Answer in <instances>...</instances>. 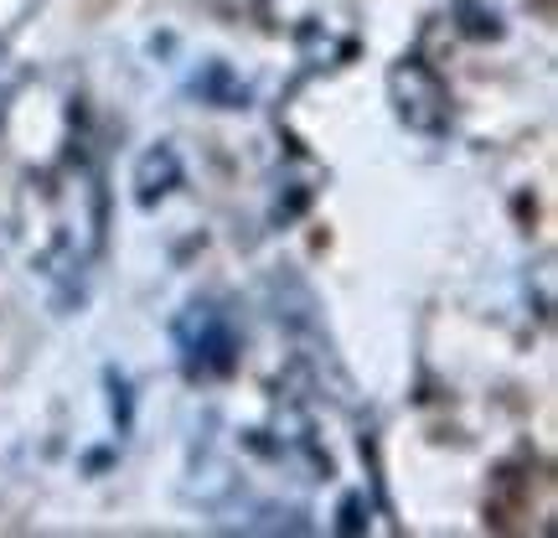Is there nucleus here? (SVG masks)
Wrapping results in <instances>:
<instances>
[{
    "label": "nucleus",
    "mask_w": 558,
    "mask_h": 538,
    "mask_svg": "<svg viewBox=\"0 0 558 538\" xmlns=\"http://www.w3.org/2000/svg\"><path fill=\"white\" fill-rule=\"evenodd\" d=\"M456 16H465L460 26L471 32V37H481V41H492V37H501V16L486 5V0H456Z\"/></svg>",
    "instance_id": "39448f33"
},
{
    "label": "nucleus",
    "mask_w": 558,
    "mask_h": 538,
    "mask_svg": "<svg viewBox=\"0 0 558 538\" xmlns=\"http://www.w3.org/2000/svg\"><path fill=\"white\" fill-rule=\"evenodd\" d=\"M362 528V498H347V507H341V534H357Z\"/></svg>",
    "instance_id": "423d86ee"
},
{
    "label": "nucleus",
    "mask_w": 558,
    "mask_h": 538,
    "mask_svg": "<svg viewBox=\"0 0 558 538\" xmlns=\"http://www.w3.org/2000/svg\"><path fill=\"white\" fill-rule=\"evenodd\" d=\"M181 187V156L171 145H150L135 166V202L140 207H156L166 192H177Z\"/></svg>",
    "instance_id": "7ed1b4c3"
},
{
    "label": "nucleus",
    "mask_w": 558,
    "mask_h": 538,
    "mask_svg": "<svg viewBox=\"0 0 558 538\" xmlns=\"http://www.w3.org/2000/svg\"><path fill=\"white\" fill-rule=\"evenodd\" d=\"M388 99L414 135H445L450 130V88L424 58H403L388 68Z\"/></svg>",
    "instance_id": "f03ea898"
},
{
    "label": "nucleus",
    "mask_w": 558,
    "mask_h": 538,
    "mask_svg": "<svg viewBox=\"0 0 558 538\" xmlns=\"http://www.w3.org/2000/svg\"><path fill=\"white\" fill-rule=\"evenodd\" d=\"M171 342H177V362L181 373L192 383H213L228 379L239 368L243 337H239V321L222 300H192L177 321H171Z\"/></svg>",
    "instance_id": "f257e3e1"
},
{
    "label": "nucleus",
    "mask_w": 558,
    "mask_h": 538,
    "mask_svg": "<svg viewBox=\"0 0 558 538\" xmlns=\"http://www.w3.org/2000/svg\"><path fill=\"white\" fill-rule=\"evenodd\" d=\"M192 88H197L202 104H218V109H248V88H243V83L233 79V68H228V62H218V58L202 68Z\"/></svg>",
    "instance_id": "20e7f679"
}]
</instances>
